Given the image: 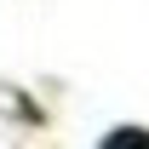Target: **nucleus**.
I'll return each mask as SVG.
<instances>
[{"instance_id":"obj_1","label":"nucleus","mask_w":149,"mask_h":149,"mask_svg":"<svg viewBox=\"0 0 149 149\" xmlns=\"http://www.w3.org/2000/svg\"><path fill=\"white\" fill-rule=\"evenodd\" d=\"M126 143H143V149H149V132H143V126H120V132L103 138V149H126Z\"/></svg>"}]
</instances>
